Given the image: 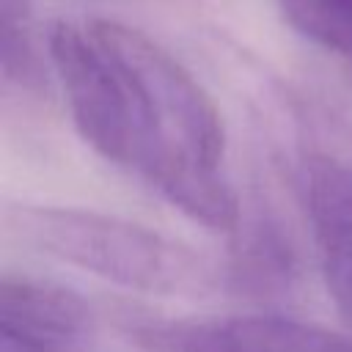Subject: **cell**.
Listing matches in <instances>:
<instances>
[{"instance_id":"1","label":"cell","mask_w":352,"mask_h":352,"mask_svg":"<svg viewBox=\"0 0 352 352\" xmlns=\"http://www.w3.org/2000/svg\"><path fill=\"white\" fill-rule=\"evenodd\" d=\"M47 50L69 116L99 157L140 173L195 223L236 231L220 110L176 55L104 16L58 19Z\"/></svg>"},{"instance_id":"2","label":"cell","mask_w":352,"mask_h":352,"mask_svg":"<svg viewBox=\"0 0 352 352\" xmlns=\"http://www.w3.org/2000/svg\"><path fill=\"white\" fill-rule=\"evenodd\" d=\"M8 226L36 250L126 289L195 297L212 289L214 270L192 248L135 220L80 206H11Z\"/></svg>"},{"instance_id":"3","label":"cell","mask_w":352,"mask_h":352,"mask_svg":"<svg viewBox=\"0 0 352 352\" xmlns=\"http://www.w3.org/2000/svg\"><path fill=\"white\" fill-rule=\"evenodd\" d=\"M300 176L327 292L352 319V129L319 118Z\"/></svg>"},{"instance_id":"4","label":"cell","mask_w":352,"mask_h":352,"mask_svg":"<svg viewBox=\"0 0 352 352\" xmlns=\"http://www.w3.org/2000/svg\"><path fill=\"white\" fill-rule=\"evenodd\" d=\"M151 352H352V338L278 314H242L217 322H148L135 327Z\"/></svg>"},{"instance_id":"5","label":"cell","mask_w":352,"mask_h":352,"mask_svg":"<svg viewBox=\"0 0 352 352\" xmlns=\"http://www.w3.org/2000/svg\"><path fill=\"white\" fill-rule=\"evenodd\" d=\"M91 330V305L77 292L28 278L0 280V352H77Z\"/></svg>"},{"instance_id":"6","label":"cell","mask_w":352,"mask_h":352,"mask_svg":"<svg viewBox=\"0 0 352 352\" xmlns=\"http://www.w3.org/2000/svg\"><path fill=\"white\" fill-rule=\"evenodd\" d=\"M278 8L302 38L352 63V0H278Z\"/></svg>"},{"instance_id":"7","label":"cell","mask_w":352,"mask_h":352,"mask_svg":"<svg viewBox=\"0 0 352 352\" xmlns=\"http://www.w3.org/2000/svg\"><path fill=\"white\" fill-rule=\"evenodd\" d=\"M33 0H0V33H3V74L6 80L30 82L36 77V55L30 41Z\"/></svg>"}]
</instances>
